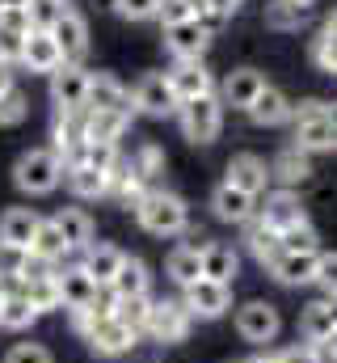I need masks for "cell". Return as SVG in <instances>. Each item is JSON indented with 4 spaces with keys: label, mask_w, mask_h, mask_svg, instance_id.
I'll return each instance as SVG.
<instances>
[{
    "label": "cell",
    "mask_w": 337,
    "mask_h": 363,
    "mask_svg": "<svg viewBox=\"0 0 337 363\" xmlns=\"http://www.w3.org/2000/svg\"><path fill=\"white\" fill-rule=\"evenodd\" d=\"M224 182L257 199V194L270 186V165H265L261 157H253V152H236V157L228 161V178H224Z\"/></svg>",
    "instance_id": "18"
},
{
    "label": "cell",
    "mask_w": 337,
    "mask_h": 363,
    "mask_svg": "<svg viewBox=\"0 0 337 363\" xmlns=\"http://www.w3.org/2000/svg\"><path fill=\"white\" fill-rule=\"evenodd\" d=\"M131 127V114L114 110H84V140L88 144H118Z\"/></svg>",
    "instance_id": "24"
},
{
    "label": "cell",
    "mask_w": 337,
    "mask_h": 363,
    "mask_svg": "<svg viewBox=\"0 0 337 363\" xmlns=\"http://www.w3.org/2000/svg\"><path fill=\"white\" fill-rule=\"evenodd\" d=\"M68 254H72V250L64 245V237H59L55 220H38V233H34V241H30V258H34V262L55 267V262H64Z\"/></svg>",
    "instance_id": "31"
},
{
    "label": "cell",
    "mask_w": 337,
    "mask_h": 363,
    "mask_svg": "<svg viewBox=\"0 0 337 363\" xmlns=\"http://www.w3.org/2000/svg\"><path fill=\"white\" fill-rule=\"evenodd\" d=\"M325 118H329V127L337 131V101H325Z\"/></svg>",
    "instance_id": "54"
},
{
    "label": "cell",
    "mask_w": 337,
    "mask_h": 363,
    "mask_svg": "<svg viewBox=\"0 0 337 363\" xmlns=\"http://www.w3.org/2000/svg\"><path fill=\"white\" fill-rule=\"evenodd\" d=\"M51 140H55V157L64 161V165H76L84 157V110H76V114H59L55 110V127H51Z\"/></svg>",
    "instance_id": "9"
},
{
    "label": "cell",
    "mask_w": 337,
    "mask_h": 363,
    "mask_svg": "<svg viewBox=\"0 0 337 363\" xmlns=\"http://www.w3.org/2000/svg\"><path fill=\"white\" fill-rule=\"evenodd\" d=\"M131 106L144 110V114H152V118L173 114V110H177V97H173V89H168L165 72H148V77L135 85V93H131Z\"/></svg>",
    "instance_id": "12"
},
{
    "label": "cell",
    "mask_w": 337,
    "mask_h": 363,
    "mask_svg": "<svg viewBox=\"0 0 337 363\" xmlns=\"http://www.w3.org/2000/svg\"><path fill=\"white\" fill-rule=\"evenodd\" d=\"M135 220H139V228L152 233V237H177V233L190 228V207H185V199L173 194V190H148V194L135 203Z\"/></svg>",
    "instance_id": "1"
},
{
    "label": "cell",
    "mask_w": 337,
    "mask_h": 363,
    "mask_svg": "<svg viewBox=\"0 0 337 363\" xmlns=\"http://www.w3.org/2000/svg\"><path fill=\"white\" fill-rule=\"evenodd\" d=\"M4 291H8V283H4V279H0V300H4Z\"/></svg>",
    "instance_id": "58"
},
{
    "label": "cell",
    "mask_w": 337,
    "mask_h": 363,
    "mask_svg": "<svg viewBox=\"0 0 337 363\" xmlns=\"http://www.w3.org/2000/svg\"><path fill=\"white\" fill-rule=\"evenodd\" d=\"M84 110H114V114H135L131 93L122 89L110 72H88V93H84Z\"/></svg>",
    "instance_id": "15"
},
{
    "label": "cell",
    "mask_w": 337,
    "mask_h": 363,
    "mask_svg": "<svg viewBox=\"0 0 337 363\" xmlns=\"http://www.w3.org/2000/svg\"><path fill=\"white\" fill-rule=\"evenodd\" d=\"M84 93H88V72L81 64H59L51 72V101L59 114H76L84 110Z\"/></svg>",
    "instance_id": "8"
},
{
    "label": "cell",
    "mask_w": 337,
    "mask_h": 363,
    "mask_svg": "<svg viewBox=\"0 0 337 363\" xmlns=\"http://www.w3.org/2000/svg\"><path fill=\"white\" fill-rule=\"evenodd\" d=\"M274 359L278 363H325V351L312 347V342H295V347H282Z\"/></svg>",
    "instance_id": "43"
},
{
    "label": "cell",
    "mask_w": 337,
    "mask_h": 363,
    "mask_svg": "<svg viewBox=\"0 0 337 363\" xmlns=\"http://www.w3.org/2000/svg\"><path fill=\"white\" fill-rule=\"evenodd\" d=\"M278 241H282V254H321V237H316V228L308 220L278 233Z\"/></svg>",
    "instance_id": "39"
},
{
    "label": "cell",
    "mask_w": 337,
    "mask_h": 363,
    "mask_svg": "<svg viewBox=\"0 0 337 363\" xmlns=\"http://www.w3.org/2000/svg\"><path fill=\"white\" fill-rule=\"evenodd\" d=\"M165 47L173 51L177 64H185V60H202L207 47H211V34L202 30L198 17H190V21H181V26H168L165 30Z\"/></svg>",
    "instance_id": "10"
},
{
    "label": "cell",
    "mask_w": 337,
    "mask_h": 363,
    "mask_svg": "<svg viewBox=\"0 0 337 363\" xmlns=\"http://www.w3.org/2000/svg\"><path fill=\"white\" fill-rule=\"evenodd\" d=\"M181 304L190 308V317H202V321H215L232 308V283H215V279H194L190 287H181Z\"/></svg>",
    "instance_id": "5"
},
{
    "label": "cell",
    "mask_w": 337,
    "mask_h": 363,
    "mask_svg": "<svg viewBox=\"0 0 337 363\" xmlns=\"http://www.w3.org/2000/svg\"><path fill=\"white\" fill-rule=\"evenodd\" d=\"M236 330H241V338H245V342L265 347V342H274V338H278L282 317H278V308H274L270 300H249V304H241V308H236Z\"/></svg>",
    "instance_id": "6"
},
{
    "label": "cell",
    "mask_w": 337,
    "mask_h": 363,
    "mask_svg": "<svg viewBox=\"0 0 337 363\" xmlns=\"http://www.w3.org/2000/svg\"><path fill=\"white\" fill-rule=\"evenodd\" d=\"M148 313H152V296H131V300H114V321H122L135 338L148 330Z\"/></svg>",
    "instance_id": "37"
},
{
    "label": "cell",
    "mask_w": 337,
    "mask_h": 363,
    "mask_svg": "<svg viewBox=\"0 0 337 363\" xmlns=\"http://www.w3.org/2000/svg\"><path fill=\"white\" fill-rule=\"evenodd\" d=\"M55 228H59V237H64V245L72 254H81V250L93 245V220H88V211H81V207H64L55 216Z\"/></svg>",
    "instance_id": "30"
},
{
    "label": "cell",
    "mask_w": 337,
    "mask_h": 363,
    "mask_svg": "<svg viewBox=\"0 0 337 363\" xmlns=\"http://www.w3.org/2000/svg\"><path fill=\"white\" fill-rule=\"evenodd\" d=\"M257 127H278V123H287L291 118V101H287V93L274 89V85H265V89L253 97V106L245 110Z\"/></svg>",
    "instance_id": "27"
},
{
    "label": "cell",
    "mask_w": 337,
    "mask_h": 363,
    "mask_svg": "<svg viewBox=\"0 0 337 363\" xmlns=\"http://www.w3.org/2000/svg\"><path fill=\"white\" fill-rule=\"evenodd\" d=\"M156 17H161V26H181V21H190L194 13H190V4L185 0H161V9H156Z\"/></svg>",
    "instance_id": "49"
},
{
    "label": "cell",
    "mask_w": 337,
    "mask_h": 363,
    "mask_svg": "<svg viewBox=\"0 0 337 363\" xmlns=\"http://www.w3.org/2000/svg\"><path fill=\"white\" fill-rule=\"evenodd\" d=\"M131 169H135L144 182H152L156 174H165V152H161L156 144H144V148L131 157Z\"/></svg>",
    "instance_id": "42"
},
{
    "label": "cell",
    "mask_w": 337,
    "mask_h": 363,
    "mask_svg": "<svg viewBox=\"0 0 337 363\" xmlns=\"http://www.w3.org/2000/svg\"><path fill=\"white\" fill-rule=\"evenodd\" d=\"M64 182H68V190L76 194V199H101L105 190H110V174H101V169H93V165H64Z\"/></svg>",
    "instance_id": "32"
},
{
    "label": "cell",
    "mask_w": 337,
    "mask_h": 363,
    "mask_svg": "<svg viewBox=\"0 0 337 363\" xmlns=\"http://www.w3.org/2000/svg\"><path fill=\"white\" fill-rule=\"evenodd\" d=\"M114 9H118L127 21H148V17H156L161 0H114Z\"/></svg>",
    "instance_id": "47"
},
{
    "label": "cell",
    "mask_w": 337,
    "mask_h": 363,
    "mask_svg": "<svg viewBox=\"0 0 337 363\" xmlns=\"http://www.w3.org/2000/svg\"><path fill=\"white\" fill-rule=\"evenodd\" d=\"M51 38L64 55V64H81L84 51H88V21H84L76 9H68L55 26H51Z\"/></svg>",
    "instance_id": "11"
},
{
    "label": "cell",
    "mask_w": 337,
    "mask_h": 363,
    "mask_svg": "<svg viewBox=\"0 0 337 363\" xmlns=\"http://www.w3.org/2000/svg\"><path fill=\"white\" fill-rule=\"evenodd\" d=\"M270 178L282 182V190H295V186H304L312 178V157L299 152V148H282L274 157V165H270Z\"/></svg>",
    "instance_id": "28"
},
{
    "label": "cell",
    "mask_w": 337,
    "mask_h": 363,
    "mask_svg": "<svg viewBox=\"0 0 337 363\" xmlns=\"http://www.w3.org/2000/svg\"><path fill=\"white\" fill-rule=\"evenodd\" d=\"M291 123H295V135H291V148L299 152H333V127L325 118V101H299L291 106Z\"/></svg>",
    "instance_id": "3"
},
{
    "label": "cell",
    "mask_w": 337,
    "mask_h": 363,
    "mask_svg": "<svg viewBox=\"0 0 337 363\" xmlns=\"http://www.w3.org/2000/svg\"><path fill=\"white\" fill-rule=\"evenodd\" d=\"M21 64L30 68V72H55L59 64H64V55H59V47H55V38H51V30H30L25 34V47H21Z\"/></svg>",
    "instance_id": "22"
},
{
    "label": "cell",
    "mask_w": 337,
    "mask_h": 363,
    "mask_svg": "<svg viewBox=\"0 0 337 363\" xmlns=\"http://www.w3.org/2000/svg\"><path fill=\"white\" fill-rule=\"evenodd\" d=\"M84 258H81V271L97 283V287H110V279L118 274V267H122V250L118 245H110V241H93L88 250H81Z\"/></svg>",
    "instance_id": "20"
},
{
    "label": "cell",
    "mask_w": 337,
    "mask_h": 363,
    "mask_svg": "<svg viewBox=\"0 0 337 363\" xmlns=\"http://www.w3.org/2000/svg\"><path fill=\"white\" fill-rule=\"evenodd\" d=\"M38 220H42V216L30 211V207H8V211L0 216V245L30 254V241H34V233H38Z\"/></svg>",
    "instance_id": "17"
},
{
    "label": "cell",
    "mask_w": 337,
    "mask_h": 363,
    "mask_svg": "<svg viewBox=\"0 0 337 363\" xmlns=\"http://www.w3.org/2000/svg\"><path fill=\"white\" fill-rule=\"evenodd\" d=\"M316 262H321V254H282L270 267V274L282 287H304V283H316Z\"/></svg>",
    "instance_id": "29"
},
{
    "label": "cell",
    "mask_w": 337,
    "mask_h": 363,
    "mask_svg": "<svg viewBox=\"0 0 337 363\" xmlns=\"http://www.w3.org/2000/svg\"><path fill=\"white\" fill-rule=\"evenodd\" d=\"M333 152H337V131H333Z\"/></svg>",
    "instance_id": "60"
},
{
    "label": "cell",
    "mask_w": 337,
    "mask_h": 363,
    "mask_svg": "<svg viewBox=\"0 0 337 363\" xmlns=\"http://www.w3.org/2000/svg\"><path fill=\"white\" fill-rule=\"evenodd\" d=\"M165 77H168V89H173V97H177V106L215 93V81H211V72L202 68V60H185V64H177L173 72H165Z\"/></svg>",
    "instance_id": "16"
},
{
    "label": "cell",
    "mask_w": 337,
    "mask_h": 363,
    "mask_svg": "<svg viewBox=\"0 0 337 363\" xmlns=\"http://www.w3.org/2000/svg\"><path fill=\"white\" fill-rule=\"evenodd\" d=\"M4 4H17V9H25L30 0H0V9H4Z\"/></svg>",
    "instance_id": "57"
},
{
    "label": "cell",
    "mask_w": 337,
    "mask_h": 363,
    "mask_svg": "<svg viewBox=\"0 0 337 363\" xmlns=\"http://www.w3.org/2000/svg\"><path fill=\"white\" fill-rule=\"evenodd\" d=\"M316 283L325 287L329 300H337V254H321V262H316Z\"/></svg>",
    "instance_id": "48"
},
{
    "label": "cell",
    "mask_w": 337,
    "mask_h": 363,
    "mask_svg": "<svg viewBox=\"0 0 337 363\" xmlns=\"http://www.w3.org/2000/svg\"><path fill=\"white\" fill-rule=\"evenodd\" d=\"M308 17H312V9H304V4H295V0H270V4H265V26H270V30H282V34L308 26Z\"/></svg>",
    "instance_id": "35"
},
{
    "label": "cell",
    "mask_w": 337,
    "mask_h": 363,
    "mask_svg": "<svg viewBox=\"0 0 337 363\" xmlns=\"http://www.w3.org/2000/svg\"><path fill=\"white\" fill-rule=\"evenodd\" d=\"M321 34H329V38H337V13L329 17V21H325V30H321Z\"/></svg>",
    "instance_id": "55"
},
{
    "label": "cell",
    "mask_w": 337,
    "mask_h": 363,
    "mask_svg": "<svg viewBox=\"0 0 337 363\" xmlns=\"http://www.w3.org/2000/svg\"><path fill=\"white\" fill-rule=\"evenodd\" d=\"M4 363H55V359H51V351H47L42 342H17V347L4 355Z\"/></svg>",
    "instance_id": "44"
},
{
    "label": "cell",
    "mask_w": 337,
    "mask_h": 363,
    "mask_svg": "<svg viewBox=\"0 0 337 363\" xmlns=\"http://www.w3.org/2000/svg\"><path fill=\"white\" fill-rule=\"evenodd\" d=\"M25 114H30V97L17 89V85L8 93H0V127H17Z\"/></svg>",
    "instance_id": "41"
},
{
    "label": "cell",
    "mask_w": 337,
    "mask_h": 363,
    "mask_svg": "<svg viewBox=\"0 0 337 363\" xmlns=\"http://www.w3.org/2000/svg\"><path fill=\"white\" fill-rule=\"evenodd\" d=\"M321 351H325V355H329V359L337 363V330H333V334H329V342H325V347H321Z\"/></svg>",
    "instance_id": "53"
},
{
    "label": "cell",
    "mask_w": 337,
    "mask_h": 363,
    "mask_svg": "<svg viewBox=\"0 0 337 363\" xmlns=\"http://www.w3.org/2000/svg\"><path fill=\"white\" fill-rule=\"evenodd\" d=\"M190 325H194V317H190V308L181 300H152L144 334H152L156 342H181L190 334Z\"/></svg>",
    "instance_id": "7"
},
{
    "label": "cell",
    "mask_w": 337,
    "mask_h": 363,
    "mask_svg": "<svg viewBox=\"0 0 337 363\" xmlns=\"http://www.w3.org/2000/svg\"><path fill=\"white\" fill-rule=\"evenodd\" d=\"M34 321H38V313L30 308V300L17 287H8L0 300V330H30Z\"/></svg>",
    "instance_id": "36"
},
{
    "label": "cell",
    "mask_w": 337,
    "mask_h": 363,
    "mask_svg": "<svg viewBox=\"0 0 337 363\" xmlns=\"http://www.w3.org/2000/svg\"><path fill=\"white\" fill-rule=\"evenodd\" d=\"M257 211H261V224L274 228V233H287V228H295V224L308 220L295 190H274V194H265V203H261Z\"/></svg>",
    "instance_id": "13"
},
{
    "label": "cell",
    "mask_w": 337,
    "mask_h": 363,
    "mask_svg": "<svg viewBox=\"0 0 337 363\" xmlns=\"http://www.w3.org/2000/svg\"><path fill=\"white\" fill-rule=\"evenodd\" d=\"M236 9H241V0H207V9H202V13H207V17H215V21H224V26H228V21H232V13H236Z\"/></svg>",
    "instance_id": "51"
},
{
    "label": "cell",
    "mask_w": 337,
    "mask_h": 363,
    "mask_svg": "<svg viewBox=\"0 0 337 363\" xmlns=\"http://www.w3.org/2000/svg\"><path fill=\"white\" fill-rule=\"evenodd\" d=\"M333 330H337V308L329 300H316V304H308V308L299 313V334H304V342L325 347Z\"/></svg>",
    "instance_id": "25"
},
{
    "label": "cell",
    "mask_w": 337,
    "mask_h": 363,
    "mask_svg": "<svg viewBox=\"0 0 337 363\" xmlns=\"http://www.w3.org/2000/svg\"><path fill=\"white\" fill-rule=\"evenodd\" d=\"M68 9H72L68 0H30V4H25V13H30V26H34V30H51Z\"/></svg>",
    "instance_id": "40"
},
{
    "label": "cell",
    "mask_w": 337,
    "mask_h": 363,
    "mask_svg": "<svg viewBox=\"0 0 337 363\" xmlns=\"http://www.w3.org/2000/svg\"><path fill=\"white\" fill-rule=\"evenodd\" d=\"M249 250H253V258H257L261 267H274V262L282 258V241H278V233L265 228L261 220L249 228Z\"/></svg>",
    "instance_id": "38"
},
{
    "label": "cell",
    "mask_w": 337,
    "mask_h": 363,
    "mask_svg": "<svg viewBox=\"0 0 337 363\" xmlns=\"http://www.w3.org/2000/svg\"><path fill=\"white\" fill-rule=\"evenodd\" d=\"M211 211H215V220H224V224H249L253 211H257V199L224 182V186H215V194H211Z\"/></svg>",
    "instance_id": "19"
},
{
    "label": "cell",
    "mask_w": 337,
    "mask_h": 363,
    "mask_svg": "<svg viewBox=\"0 0 337 363\" xmlns=\"http://www.w3.org/2000/svg\"><path fill=\"white\" fill-rule=\"evenodd\" d=\"M8 89H13V68L0 64V93H8Z\"/></svg>",
    "instance_id": "52"
},
{
    "label": "cell",
    "mask_w": 337,
    "mask_h": 363,
    "mask_svg": "<svg viewBox=\"0 0 337 363\" xmlns=\"http://www.w3.org/2000/svg\"><path fill=\"white\" fill-rule=\"evenodd\" d=\"M21 47H25V34H4L0 30V64H21Z\"/></svg>",
    "instance_id": "50"
},
{
    "label": "cell",
    "mask_w": 337,
    "mask_h": 363,
    "mask_svg": "<svg viewBox=\"0 0 337 363\" xmlns=\"http://www.w3.org/2000/svg\"><path fill=\"white\" fill-rule=\"evenodd\" d=\"M295 4H304V9H308V4H312V0H295Z\"/></svg>",
    "instance_id": "59"
},
{
    "label": "cell",
    "mask_w": 337,
    "mask_h": 363,
    "mask_svg": "<svg viewBox=\"0 0 337 363\" xmlns=\"http://www.w3.org/2000/svg\"><path fill=\"white\" fill-rule=\"evenodd\" d=\"M13 182H17V190H25V194H51V190L64 182V161H59L51 148H30V152L17 157Z\"/></svg>",
    "instance_id": "2"
},
{
    "label": "cell",
    "mask_w": 337,
    "mask_h": 363,
    "mask_svg": "<svg viewBox=\"0 0 337 363\" xmlns=\"http://www.w3.org/2000/svg\"><path fill=\"white\" fill-rule=\"evenodd\" d=\"M55 283H59V300H64V308H93V300H97V291H101L81 267H64V271H55Z\"/></svg>",
    "instance_id": "23"
},
{
    "label": "cell",
    "mask_w": 337,
    "mask_h": 363,
    "mask_svg": "<svg viewBox=\"0 0 337 363\" xmlns=\"http://www.w3.org/2000/svg\"><path fill=\"white\" fill-rule=\"evenodd\" d=\"M177 118H181V135L190 144H211L224 127V101L215 93L207 97H194V101H181L177 106Z\"/></svg>",
    "instance_id": "4"
},
{
    "label": "cell",
    "mask_w": 337,
    "mask_h": 363,
    "mask_svg": "<svg viewBox=\"0 0 337 363\" xmlns=\"http://www.w3.org/2000/svg\"><path fill=\"white\" fill-rule=\"evenodd\" d=\"M312 64L325 72H337V38H329V34L312 38Z\"/></svg>",
    "instance_id": "45"
},
{
    "label": "cell",
    "mask_w": 337,
    "mask_h": 363,
    "mask_svg": "<svg viewBox=\"0 0 337 363\" xmlns=\"http://www.w3.org/2000/svg\"><path fill=\"white\" fill-rule=\"evenodd\" d=\"M198 250H202V245H177V250L168 254L165 271L177 287H190L194 279H202V258H198Z\"/></svg>",
    "instance_id": "34"
},
{
    "label": "cell",
    "mask_w": 337,
    "mask_h": 363,
    "mask_svg": "<svg viewBox=\"0 0 337 363\" xmlns=\"http://www.w3.org/2000/svg\"><path fill=\"white\" fill-rule=\"evenodd\" d=\"M261 89H265V77H261L257 68H236V72H228V77H224V85H219V93H215V97H219L224 106L249 110L253 97H257Z\"/></svg>",
    "instance_id": "21"
},
{
    "label": "cell",
    "mask_w": 337,
    "mask_h": 363,
    "mask_svg": "<svg viewBox=\"0 0 337 363\" xmlns=\"http://www.w3.org/2000/svg\"><path fill=\"white\" fill-rule=\"evenodd\" d=\"M110 291H114V300H131V296H148V267L139 262V258H122V267L118 274L110 279Z\"/></svg>",
    "instance_id": "33"
},
{
    "label": "cell",
    "mask_w": 337,
    "mask_h": 363,
    "mask_svg": "<svg viewBox=\"0 0 337 363\" xmlns=\"http://www.w3.org/2000/svg\"><path fill=\"white\" fill-rule=\"evenodd\" d=\"M198 258H202V279H215V283H232L236 271H241L236 250L224 245V241H207V245L198 250Z\"/></svg>",
    "instance_id": "26"
},
{
    "label": "cell",
    "mask_w": 337,
    "mask_h": 363,
    "mask_svg": "<svg viewBox=\"0 0 337 363\" xmlns=\"http://www.w3.org/2000/svg\"><path fill=\"white\" fill-rule=\"evenodd\" d=\"M84 338H88V351H93V355H105V359L127 355V351L135 347V334H131L122 321H114V313H110V317H97V325H93Z\"/></svg>",
    "instance_id": "14"
},
{
    "label": "cell",
    "mask_w": 337,
    "mask_h": 363,
    "mask_svg": "<svg viewBox=\"0 0 337 363\" xmlns=\"http://www.w3.org/2000/svg\"><path fill=\"white\" fill-rule=\"evenodd\" d=\"M0 30H4V34H30L34 26H30V13H25V9L4 4V9H0Z\"/></svg>",
    "instance_id": "46"
},
{
    "label": "cell",
    "mask_w": 337,
    "mask_h": 363,
    "mask_svg": "<svg viewBox=\"0 0 337 363\" xmlns=\"http://www.w3.org/2000/svg\"><path fill=\"white\" fill-rule=\"evenodd\" d=\"M185 4H190V13H194V17H202V9H207V0H185Z\"/></svg>",
    "instance_id": "56"
}]
</instances>
